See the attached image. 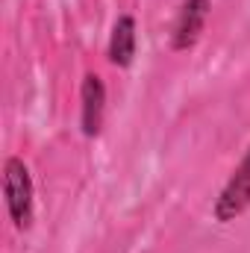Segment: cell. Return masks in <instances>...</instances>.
<instances>
[{"label": "cell", "instance_id": "obj_5", "mask_svg": "<svg viewBox=\"0 0 250 253\" xmlns=\"http://www.w3.org/2000/svg\"><path fill=\"white\" fill-rule=\"evenodd\" d=\"M135 56V21L124 15L118 18V24L112 27V39H109V62L126 68Z\"/></svg>", "mask_w": 250, "mask_h": 253}, {"label": "cell", "instance_id": "obj_1", "mask_svg": "<svg viewBox=\"0 0 250 253\" xmlns=\"http://www.w3.org/2000/svg\"><path fill=\"white\" fill-rule=\"evenodd\" d=\"M3 191H6V206H9V215H12L15 227L27 230L33 224V180H30V171L21 159L6 162Z\"/></svg>", "mask_w": 250, "mask_h": 253}, {"label": "cell", "instance_id": "obj_4", "mask_svg": "<svg viewBox=\"0 0 250 253\" xmlns=\"http://www.w3.org/2000/svg\"><path fill=\"white\" fill-rule=\"evenodd\" d=\"M103 106H106V88L97 74H85L83 80V132L97 135L103 124Z\"/></svg>", "mask_w": 250, "mask_h": 253}, {"label": "cell", "instance_id": "obj_3", "mask_svg": "<svg viewBox=\"0 0 250 253\" xmlns=\"http://www.w3.org/2000/svg\"><path fill=\"white\" fill-rule=\"evenodd\" d=\"M206 15H209V0H186L183 3L177 27H174V47L177 50H186V47H191L197 42Z\"/></svg>", "mask_w": 250, "mask_h": 253}, {"label": "cell", "instance_id": "obj_2", "mask_svg": "<svg viewBox=\"0 0 250 253\" xmlns=\"http://www.w3.org/2000/svg\"><path fill=\"white\" fill-rule=\"evenodd\" d=\"M248 206H250V153L245 156V162L239 165V171L233 174V180L221 191V197L215 203V218L218 221H233Z\"/></svg>", "mask_w": 250, "mask_h": 253}]
</instances>
